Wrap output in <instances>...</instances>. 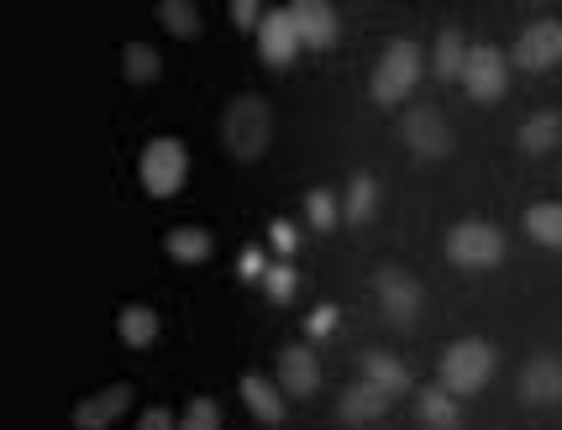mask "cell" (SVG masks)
Listing matches in <instances>:
<instances>
[{
	"label": "cell",
	"instance_id": "1",
	"mask_svg": "<svg viewBox=\"0 0 562 430\" xmlns=\"http://www.w3.org/2000/svg\"><path fill=\"white\" fill-rule=\"evenodd\" d=\"M221 137L232 147V158H243V163L263 158V147H269V137H273L269 105L258 95H237L226 105V116H221Z\"/></svg>",
	"mask_w": 562,
	"mask_h": 430
},
{
	"label": "cell",
	"instance_id": "2",
	"mask_svg": "<svg viewBox=\"0 0 562 430\" xmlns=\"http://www.w3.org/2000/svg\"><path fill=\"white\" fill-rule=\"evenodd\" d=\"M494 373V347L490 341H452L447 358H441V388L458 399V394H479Z\"/></svg>",
	"mask_w": 562,
	"mask_h": 430
},
{
	"label": "cell",
	"instance_id": "3",
	"mask_svg": "<svg viewBox=\"0 0 562 430\" xmlns=\"http://www.w3.org/2000/svg\"><path fill=\"white\" fill-rule=\"evenodd\" d=\"M416 79H420V48L411 37H394L384 58H379V69H373V100L379 105H400L416 90Z\"/></svg>",
	"mask_w": 562,
	"mask_h": 430
},
{
	"label": "cell",
	"instance_id": "4",
	"mask_svg": "<svg viewBox=\"0 0 562 430\" xmlns=\"http://www.w3.org/2000/svg\"><path fill=\"white\" fill-rule=\"evenodd\" d=\"M447 258L458 268H494L505 258V237H499V226H490V220H463L447 237Z\"/></svg>",
	"mask_w": 562,
	"mask_h": 430
},
{
	"label": "cell",
	"instance_id": "5",
	"mask_svg": "<svg viewBox=\"0 0 562 430\" xmlns=\"http://www.w3.org/2000/svg\"><path fill=\"white\" fill-rule=\"evenodd\" d=\"M184 173H190V152L184 143H173V137H158V143L143 147V190L147 194H173L184 184Z\"/></svg>",
	"mask_w": 562,
	"mask_h": 430
},
{
	"label": "cell",
	"instance_id": "6",
	"mask_svg": "<svg viewBox=\"0 0 562 430\" xmlns=\"http://www.w3.org/2000/svg\"><path fill=\"white\" fill-rule=\"evenodd\" d=\"M463 90L473 100H499L510 90V69H505V53L499 48H468V69H463Z\"/></svg>",
	"mask_w": 562,
	"mask_h": 430
},
{
	"label": "cell",
	"instance_id": "7",
	"mask_svg": "<svg viewBox=\"0 0 562 430\" xmlns=\"http://www.w3.org/2000/svg\"><path fill=\"white\" fill-rule=\"evenodd\" d=\"M515 64L520 69H552V64H562V22L541 16V22L526 26L515 37Z\"/></svg>",
	"mask_w": 562,
	"mask_h": 430
},
{
	"label": "cell",
	"instance_id": "8",
	"mask_svg": "<svg viewBox=\"0 0 562 430\" xmlns=\"http://www.w3.org/2000/svg\"><path fill=\"white\" fill-rule=\"evenodd\" d=\"M400 132H405V143H411L416 158H447L452 152V132H447L441 111H431V105H416L411 116L400 121Z\"/></svg>",
	"mask_w": 562,
	"mask_h": 430
},
{
	"label": "cell",
	"instance_id": "9",
	"mask_svg": "<svg viewBox=\"0 0 562 430\" xmlns=\"http://www.w3.org/2000/svg\"><path fill=\"white\" fill-rule=\"evenodd\" d=\"M373 288H379V305H384V315H390L394 326H411V320L420 315V284L411 279V273H400V268H379Z\"/></svg>",
	"mask_w": 562,
	"mask_h": 430
},
{
	"label": "cell",
	"instance_id": "10",
	"mask_svg": "<svg viewBox=\"0 0 562 430\" xmlns=\"http://www.w3.org/2000/svg\"><path fill=\"white\" fill-rule=\"evenodd\" d=\"M300 48H305V43H300V32H294L290 11H269L263 26H258V58H263L269 69H284V64H294Z\"/></svg>",
	"mask_w": 562,
	"mask_h": 430
},
{
	"label": "cell",
	"instance_id": "11",
	"mask_svg": "<svg viewBox=\"0 0 562 430\" xmlns=\"http://www.w3.org/2000/svg\"><path fill=\"white\" fill-rule=\"evenodd\" d=\"M126 405H132V388H126V383H111V388H100V394H90V399L74 405V426L79 430H105V426L122 420Z\"/></svg>",
	"mask_w": 562,
	"mask_h": 430
},
{
	"label": "cell",
	"instance_id": "12",
	"mask_svg": "<svg viewBox=\"0 0 562 430\" xmlns=\"http://www.w3.org/2000/svg\"><path fill=\"white\" fill-rule=\"evenodd\" d=\"M290 16L305 48H337V11L326 0H294Z\"/></svg>",
	"mask_w": 562,
	"mask_h": 430
},
{
	"label": "cell",
	"instance_id": "13",
	"mask_svg": "<svg viewBox=\"0 0 562 430\" xmlns=\"http://www.w3.org/2000/svg\"><path fill=\"white\" fill-rule=\"evenodd\" d=\"M520 399L526 405H562V358H531L520 373Z\"/></svg>",
	"mask_w": 562,
	"mask_h": 430
},
{
	"label": "cell",
	"instance_id": "14",
	"mask_svg": "<svg viewBox=\"0 0 562 430\" xmlns=\"http://www.w3.org/2000/svg\"><path fill=\"white\" fill-rule=\"evenodd\" d=\"M321 383V367H316V352L311 347H284L279 352V388L294 394V399H311Z\"/></svg>",
	"mask_w": 562,
	"mask_h": 430
},
{
	"label": "cell",
	"instance_id": "15",
	"mask_svg": "<svg viewBox=\"0 0 562 430\" xmlns=\"http://www.w3.org/2000/svg\"><path fill=\"white\" fill-rule=\"evenodd\" d=\"M390 409V394L384 388H373L368 378H358L352 388L342 394V420H352V426H363V420H379Z\"/></svg>",
	"mask_w": 562,
	"mask_h": 430
},
{
	"label": "cell",
	"instance_id": "16",
	"mask_svg": "<svg viewBox=\"0 0 562 430\" xmlns=\"http://www.w3.org/2000/svg\"><path fill=\"white\" fill-rule=\"evenodd\" d=\"M243 399H247V409H252L263 426H279V420H284V394H279L263 373H247L243 378Z\"/></svg>",
	"mask_w": 562,
	"mask_h": 430
},
{
	"label": "cell",
	"instance_id": "17",
	"mask_svg": "<svg viewBox=\"0 0 562 430\" xmlns=\"http://www.w3.org/2000/svg\"><path fill=\"white\" fill-rule=\"evenodd\" d=\"M363 378L373 383V388H384L390 399L411 388V373H405V362L390 358V352H368V358H363Z\"/></svg>",
	"mask_w": 562,
	"mask_h": 430
},
{
	"label": "cell",
	"instance_id": "18",
	"mask_svg": "<svg viewBox=\"0 0 562 430\" xmlns=\"http://www.w3.org/2000/svg\"><path fill=\"white\" fill-rule=\"evenodd\" d=\"M558 143H562V116H558V111H541V116H531L526 126H520V147H526L531 158L552 152Z\"/></svg>",
	"mask_w": 562,
	"mask_h": 430
},
{
	"label": "cell",
	"instance_id": "19",
	"mask_svg": "<svg viewBox=\"0 0 562 430\" xmlns=\"http://www.w3.org/2000/svg\"><path fill=\"white\" fill-rule=\"evenodd\" d=\"M420 420H426V426L431 430H458V420H463V415H458V399H452V394H447V388H420Z\"/></svg>",
	"mask_w": 562,
	"mask_h": 430
},
{
	"label": "cell",
	"instance_id": "20",
	"mask_svg": "<svg viewBox=\"0 0 562 430\" xmlns=\"http://www.w3.org/2000/svg\"><path fill=\"white\" fill-rule=\"evenodd\" d=\"M164 247H169L173 263H205V258H211V231H200V226H173Z\"/></svg>",
	"mask_w": 562,
	"mask_h": 430
},
{
	"label": "cell",
	"instance_id": "21",
	"mask_svg": "<svg viewBox=\"0 0 562 430\" xmlns=\"http://www.w3.org/2000/svg\"><path fill=\"white\" fill-rule=\"evenodd\" d=\"M116 331H122L126 347H137V352H143V347L158 341V315L147 310V305H126L122 320H116Z\"/></svg>",
	"mask_w": 562,
	"mask_h": 430
},
{
	"label": "cell",
	"instance_id": "22",
	"mask_svg": "<svg viewBox=\"0 0 562 430\" xmlns=\"http://www.w3.org/2000/svg\"><path fill=\"white\" fill-rule=\"evenodd\" d=\"M463 69H468V43L458 26H447L437 37V73L441 79H463Z\"/></svg>",
	"mask_w": 562,
	"mask_h": 430
},
{
	"label": "cell",
	"instance_id": "23",
	"mask_svg": "<svg viewBox=\"0 0 562 430\" xmlns=\"http://www.w3.org/2000/svg\"><path fill=\"white\" fill-rule=\"evenodd\" d=\"M526 231H531L541 247H558L562 252V205H531V211H526Z\"/></svg>",
	"mask_w": 562,
	"mask_h": 430
},
{
	"label": "cell",
	"instance_id": "24",
	"mask_svg": "<svg viewBox=\"0 0 562 430\" xmlns=\"http://www.w3.org/2000/svg\"><path fill=\"white\" fill-rule=\"evenodd\" d=\"M373 211H379V184H373L368 173H358V179H352V190H347L342 215L352 220V226H363V220H373Z\"/></svg>",
	"mask_w": 562,
	"mask_h": 430
},
{
	"label": "cell",
	"instance_id": "25",
	"mask_svg": "<svg viewBox=\"0 0 562 430\" xmlns=\"http://www.w3.org/2000/svg\"><path fill=\"white\" fill-rule=\"evenodd\" d=\"M122 69H126V79H132V84H153L164 64H158V53L147 48V43H126V53H122Z\"/></svg>",
	"mask_w": 562,
	"mask_h": 430
},
{
	"label": "cell",
	"instance_id": "26",
	"mask_svg": "<svg viewBox=\"0 0 562 430\" xmlns=\"http://www.w3.org/2000/svg\"><path fill=\"white\" fill-rule=\"evenodd\" d=\"M158 22L169 26L173 37H195V32H200V11L190 5V0H164V5H158Z\"/></svg>",
	"mask_w": 562,
	"mask_h": 430
},
{
	"label": "cell",
	"instance_id": "27",
	"mask_svg": "<svg viewBox=\"0 0 562 430\" xmlns=\"http://www.w3.org/2000/svg\"><path fill=\"white\" fill-rule=\"evenodd\" d=\"M305 215H311V226H316V231H331V226L342 220L337 200H331L326 190H311V194H305Z\"/></svg>",
	"mask_w": 562,
	"mask_h": 430
},
{
	"label": "cell",
	"instance_id": "28",
	"mask_svg": "<svg viewBox=\"0 0 562 430\" xmlns=\"http://www.w3.org/2000/svg\"><path fill=\"white\" fill-rule=\"evenodd\" d=\"M263 288H269L273 305H290L294 288H300V279H294V268H290V263H279V268H269V273H263Z\"/></svg>",
	"mask_w": 562,
	"mask_h": 430
},
{
	"label": "cell",
	"instance_id": "29",
	"mask_svg": "<svg viewBox=\"0 0 562 430\" xmlns=\"http://www.w3.org/2000/svg\"><path fill=\"white\" fill-rule=\"evenodd\" d=\"M179 430H221V409H216V399H195V405L184 409Z\"/></svg>",
	"mask_w": 562,
	"mask_h": 430
},
{
	"label": "cell",
	"instance_id": "30",
	"mask_svg": "<svg viewBox=\"0 0 562 430\" xmlns=\"http://www.w3.org/2000/svg\"><path fill=\"white\" fill-rule=\"evenodd\" d=\"M263 16H269V11H263L258 0H237V5H232V22L237 26H263Z\"/></svg>",
	"mask_w": 562,
	"mask_h": 430
},
{
	"label": "cell",
	"instance_id": "31",
	"mask_svg": "<svg viewBox=\"0 0 562 430\" xmlns=\"http://www.w3.org/2000/svg\"><path fill=\"white\" fill-rule=\"evenodd\" d=\"M305 331H311V336H331V331H337V310H331V305H321V310L305 320Z\"/></svg>",
	"mask_w": 562,
	"mask_h": 430
},
{
	"label": "cell",
	"instance_id": "32",
	"mask_svg": "<svg viewBox=\"0 0 562 430\" xmlns=\"http://www.w3.org/2000/svg\"><path fill=\"white\" fill-rule=\"evenodd\" d=\"M137 430H173V415L169 409H147L143 420H137Z\"/></svg>",
	"mask_w": 562,
	"mask_h": 430
},
{
	"label": "cell",
	"instance_id": "33",
	"mask_svg": "<svg viewBox=\"0 0 562 430\" xmlns=\"http://www.w3.org/2000/svg\"><path fill=\"white\" fill-rule=\"evenodd\" d=\"M269 237H273V247H279V252H294V226H290V220H273Z\"/></svg>",
	"mask_w": 562,
	"mask_h": 430
},
{
	"label": "cell",
	"instance_id": "34",
	"mask_svg": "<svg viewBox=\"0 0 562 430\" xmlns=\"http://www.w3.org/2000/svg\"><path fill=\"white\" fill-rule=\"evenodd\" d=\"M263 273V252L252 247V252H243V279H258Z\"/></svg>",
	"mask_w": 562,
	"mask_h": 430
}]
</instances>
